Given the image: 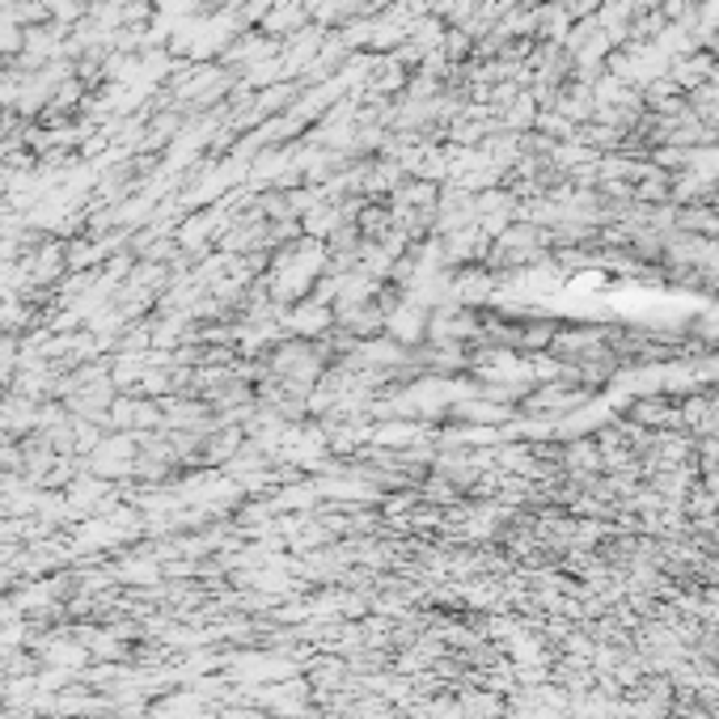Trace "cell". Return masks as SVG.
<instances>
[{
	"mask_svg": "<svg viewBox=\"0 0 719 719\" xmlns=\"http://www.w3.org/2000/svg\"><path fill=\"white\" fill-rule=\"evenodd\" d=\"M322 263H326V246L317 237H310L305 246L288 250V254H280L275 271H271V296L275 301H305V288L317 284Z\"/></svg>",
	"mask_w": 719,
	"mask_h": 719,
	"instance_id": "1",
	"label": "cell"
},
{
	"mask_svg": "<svg viewBox=\"0 0 719 719\" xmlns=\"http://www.w3.org/2000/svg\"><path fill=\"white\" fill-rule=\"evenodd\" d=\"M385 326H389V338L398 343V347H411V343H419V338L427 335V326H432V317H427V310L419 305V301H411V296H403L394 310H389V317H385Z\"/></svg>",
	"mask_w": 719,
	"mask_h": 719,
	"instance_id": "2",
	"label": "cell"
},
{
	"mask_svg": "<svg viewBox=\"0 0 719 719\" xmlns=\"http://www.w3.org/2000/svg\"><path fill=\"white\" fill-rule=\"evenodd\" d=\"M135 457V440L132 436H102L90 453V470L98 478H111V474H128Z\"/></svg>",
	"mask_w": 719,
	"mask_h": 719,
	"instance_id": "3",
	"label": "cell"
},
{
	"mask_svg": "<svg viewBox=\"0 0 719 719\" xmlns=\"http://www.w3.org/2000/svg\"><path fill=\"white\" fill-rule=\"evenodd\" d=\"M296 338H314V335H326L331 326H335V310L326 305V301H296L288 314L280 317Z\"/></svg>",
	"mask_w": 719,
	"mask_h": 719,
	"instance_id": "4",
	"label": "cell"
},
{
	"mask_svg": "<svg viewBox=\"0 0 719 719\" xmlns=\"http://www.w3.org/2000/svg\"><path fill=\"white\" fill-rule=\"evenodd\" d=\"M64 259H68V250L64 246H43L34 259H26L22 267H26V284H51L60 271H64Z\"/></svg>",
	"mask_w": 719,
	"mask_h": 719,
	"instance_id": "5",
	"label": "cell"
},
{
	"mask_svg": "<svg viewBox=\"0 0 719 719\" xmlns=\"http://www.w3.org/2000/svg\"><path fill=\"white\" fill-rule=\"evenodd\" d=\"M22 43H26V26L18 22V13H0V60H13L22 55Z\"/></svg>",
	"mask_w": 719,
	"mask_h": 719,
	"instance_id": "6",
	"label": "cell"
},
{
	"mask_svg": "<svg viewBox=\"0 0 719 719\" xmlns=\"http://www.w3.org/2000/svg\"><path fill=\"white\" fill-rule=\"evenodd\" d=\"M419 432L411 424H382L373 432V440H382V445H406V440H415Z\"/></svg>",
	"mask_w": 719,
	"mask_h": 719,
	"instance_id": "7",
	"label": "cell"
},
{
	"mask_svg": "<svg viewBox=\"0 0 719 719\" xmlns=\"http://www.w3.org/2000/svg\"><path fill=\"white\" fill-rule=\"evenodd\" d=\"M559 403V398H534V406H555ZM585 403V394H580V389H576V394H571V398H563V406H580Z\"/></svg>",
	"mask_w": 719,
	"mask_h": 719,
	"instance_id": "8",
	"label": "cell"
}]
</instances>
